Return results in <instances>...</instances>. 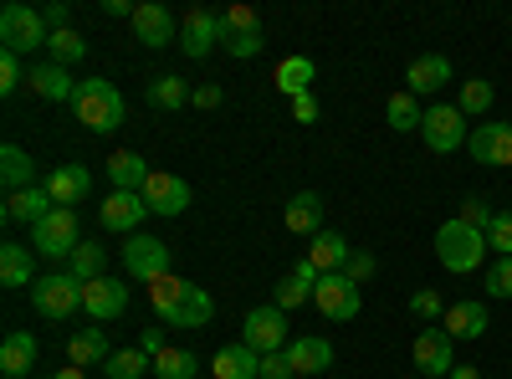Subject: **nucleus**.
Listing matches in <instances>:
<instances>
[{"mask_svg":"<svg viewBox=\"0 0 512 379\" xmlns=\"http://www.w3.org/2000/svg\"><path fill=\"white\" fill-rule=\"evenodd\" d=\"M221 47V16L216 11H190L185 21H180V52L185 57H210Z\"/></svg>","mask_w":512,"mask_h":379,"instance_id":"ddd939ff","label":"nucleus"},{"mask_svg":"<svg viewBox=\"0 0 512 379\" xmlns=\"http://www.w3.org/2000/svg\"><path fill=\"white\" fill-rule=\"evenodd\" d=\"M272 303H277L282 313H292V308H303V303H313V287H308V282H297V277L287 272V277L277 282V298H272Z\"/></svg>","mask_w":512,"mask_h":379,"instance_id":"a19ab883","label":"nucleus"},{"mask_svg":"<svg viewBox=\"0 0 512 379\" xmlns=\"http://www.w3.org/2000/svg\"><path fill=\"white\" fill-rule=\"evenodd\" d=\"M144 98H149V108H164V113H180V108H185V103H190L195 93H190V82H185V77H175V72H164V77H154V82H149V93H144Z\"/></svg>","mask_w":512,"mask_h":379,"instance_id":"473e14b6","label":"nucleus"},{"mask_svg":"<svg viewBox=\"0 0 512 379\" xmlns=\"http://www.w3.org/2000/svg\"><path fill=\"white\" fill-rule=\"evenodd\" d=\"M482 287H487V298H512V257H497V262L487 267Z\"/></svg>","mask_w":512,"mask_h":379,"instance_id":"a18cd8bd","label":"nucleus"},{"mask_svg":"<svg viewBox=\"0 0 512 379\" xmlns=\"http://www.w3.org/2000/svg\"><path fill=\"white\" fill-rule=\"evenodd\" d=\"M0 185H6V195H21V190L36 185V159H31L21 144L0 149Z\"/></svg>","mask_w":512,"mask_h":379,"instance_id":"cd10ccee","label":"nucleus"},{"mask_svg":"<svg viewBox=\"0 0 512 379\" xmlns=\"http://www.w3.org/2000/svg\"><path fill=\"white\" fill-rule=\"evenodd\" d=\"M108 359H113V349H108L103 328H77L67 339V364H77V369H93V364H108Z\"/></svg>","mask_w":512,"mask_h":379,"instance_id":"bb28decb","label":"nucleus"},{"mask_svg":"<svg viewBox=\"0 0 512 379\" xmlns=\"http://www.w3.org/2000/svg\"><path fill=\"white\" fill-rule=\"evenodd\" d=\"M441 328L451 333V339H482V333L492 328V313H487V303H477V298H461V303L446 308Z\"/></svg>","mask_w":512,"mask_h":379,"instance_id":"a211bd4d","label":"nucleus"},{"mask_svg":"<svg viewBox=\"0 0 512 379\" xmlns=\"http://www.w3.org/2000/svg\"><path fill=\"white\" fill-rule=\"evenodd\" d=\"M185 277H175V272H164V277H154L149 282V303H154V318L159 323H169L175 318V308H180V298H185Z\"/></svg>","mask_w":512,"mask_h":379,"instance_id":"f704fd0d","label":"nucleus"},{"mask_svg":"<svg viewBox=\"0 0 512 379\" xmlns=\"http://www.w3.org/2000/svg\"><path fill=\"white\" fill-rule=\"evenodd\" d=\"M134 36L144 41V47H169V41H180V31H175V16H169L164 6H154V0H144V6L134 11Z\"/></svg>","mask_w":512,"mask_h":379,"instance_id":"6ab92c4d","label":"nucleus"},{"mask_svg":"<svg viewBox=\"0 0 512 379\" xmlns=\"http://www.w3.org/2000/svg\"><path fill=\"white\" fill-rule=\"evenodd\" d=\"M379 272V262H374V251H349V262H344V277L354 282V287H364L369 277Z\"/></svg>","mask_w":512,"mask_h":379,"instance_id":"de8ad7c7","label":"nucleus"},{"mask_svg":"<svg viewBox=\"0 0 512 379\" xmlns=\"http://www.w3.org/2000/svg\"><path fill=\"white\" fill-rule=\"evenodd\" d=\"M26 82V72H21V57L16 52H0V93H16Z\"/></svg>","mask_w":512,"mask_h":379,"instance_id":"8fccbe9b","label":"nucleus"},{"mask_svg":"<svg viewBox=\"0 0 512 379\" xmlns=\"http://www.w3.org/2000/svg\"><path fill=\"white\" fill-rule=\"evenodd\" d=\"M349 251H354V246H349L344 236H338V231H318V236H313V246H308V262L328 277V272H344Z\"/></svg>","mask_w":512,"mask_h":379,"instance_id":"c85d7f7f","label":"nucleus"},{"mask_svg":"<svg viewBox=\"0 0 512 379\" xmlns=\"http://www.w3.org/2000/svg\"><path fill=\"white\" fill-rule=\"evenodd\" d=\"M262 379H297L287 354H262Z\"/></svg>","mask_w":512,"mask_h":379,"instance_id":"603ef678","label":"nucleus"},{"mask_svg":"<svg viewBox=\"0 0 512 379\" xmlns=\"http://www.w3.org/2000/svg\"><path fill=\"white\" fill-rule=\"evenodd\" d=\"M466 149L477 164H512V123H472Z\"/></svg>","mask_w":512,"mask_h":379,"instance_id":"4468645a","label":"nucleus"},{"mask_svg":"<svg viewBox=\"0 0 512 379\" xmlns=\"http://www.w3.org/2000/svg\"><path fill=\"white\" fill-rule=\"evenodd\" d=\"M446 82H451V62H446L441 52H425V57H415L410 72H405V93L425 98V93H441Z\"/></svg>","mask_w":512,"mask_h":379,"instance_id":"aec40b11","label":"nucleus"},{"mask_svg":"<svg viewBox=\"0 0 512 379\" xmlns=\"http://www.w3.org/2000/svg\"><path fill=\"white\" fill-rule=\"evenodd\" d=\"M487 236L482 231H472L466 221H441V231H436V257H441V267L446 272H456V277H466V272H477L482 267V257H487Z\"/></svg>","mask_w":512,"mask_h":379,"instance_id":"f03ea898","label":"nucleus"},{"mask_svg":"<svg viewBox=\"0 0 512 379\" xmlns=\"http://www.w3.org/2000/svg\"><path fill=\"white\" fill-rule=\"evenodd\" d=\"M72 113L82 129H93V134H113L123 129V93L113 88L108 77H88V82H77V98H72Z\"/></svg>","mask_w":512,"mask_h":379,"instance_id":"f257e3e1","label":"nucleus"},{"mask_svg":"<svg viewBox=\"0 0 512 379\" xmlns=\"http://www.w3.org/2000/svg\"><path fill=\"white\" fill-rule=\"evenodd\" d=\"M292 118H297V123H313V118H318V93L292 98Z\"/></svg>","mask_w":512,"mask_h":379,"instance_id":"864d4df0","label":"nucleus"},{"mask_svg":"<svg viewBox=\"0 0 512 379\" xmlns=\"http://www.w3.org/2000/svg\"><path fill=\"white\" fill-rule=\"evenodd\" d=\"M241 344L256 349V354H282L292 344V333H287V313L277 303H262V308H251L246 323H241Z\"/></svg>","mask_w":512,"mask_h":379,"instance_id":"0eeeda50","label":"nucleus"},{"mask_svg":"<svg viewBox=\"0 0 512 379\" xmlns=\"http://www.w3.org/2000/svg\"><path fill=\"white\" fill-rule=\"evenodd\" d=\"M67 272L88 287V282H98V277H108V246H98V241H82L72 257H67Z\"/></svg>","mask_w":512,"mask_h":379,"instance_id":"72a5a7b5","label":"nucleus"},{"mask_svg":"<svg viewBox=\"0 0 512 379\" xmlns=\"http://www.w3.org/2000/svg\"><path fill=\"white\" fill-rule=\"evenodd\" d=\"M492 216H497V210H492L482 195H466V200H461V210H456V221H466V226H472V231H482V236H487Z\"/></svg>","mask_w":512,"mask_h":379,"instance_id":"37998d69","label":"nucleus"},{"mask_svg":"<svg viewBox=\"0 0 512 379\" xmlns=\"http://www.w3.org/2000/svg\"><path fill=\"white\" fill-rule=\"evenodd\" d=\"M410 313H415L420 323H441V318H446V303H441V292H436V287H420L415 298H410Z\"/></svg>","mask_w":512,"mask_h":379,"instance_id":"c03bdc74","label":"nucleus"},{"mask_svg":"<svg viewBox=\"0 0 512 379\" xmlns=\"http://www.w3.org/2000/svg\"><path fill=\"white\" fill-rule=\"evenodd\" d=\"M139 349H144L149 359H159V354L169 349V344H164V328H144V333H139Z\"/></svg>","mask_w":512,"mask_h":379,"instance_id":"5fc2aeb1","label":"nucleus"},{"mask_svg":"<svg viewBox=\"0 0 512 379\" xmlns=\"http://www.w3.org/2000/svg\"><path fill=\"white\" fill-rule=\"evenodd\" d=\"M41 16H47L52 31H67V26H72V6H67V0H52V6H41Z\"/></svg>","mask_w":512,"mask_h":379,"instance_id":"3c124183","label":"nucleus"},{"mask_svg":"<svg viewBox=\"0 0 512 379\" xmlns=\"http://www.w3.org/2000/svg\"><path fill=\"white\" fill-rule=\"evenodd\" d=\"M210 374L216 379H262V354L246 349V344H226L210 359Z\"/></svg>","mask_w":512,"mask_h":379,"instance_id":"393cba45","label":"nucleus"},{"mask_svg":"<svg viewBox=\"0 0 512 379\" xmlns=\"http://www.w3.org/2000/svg\"><path fill=\"white\" fill-rule=\"evenodd\" d=\"M492 103H497V88H492L487 77L461 82V98H456V108H461L466 118H487V113H492Z\"/></svg>","mask_w":512,"mask_h":379,"instance_id":"e433bc0d","label":"nucleus"},{"mask_svg":"<svg viewBox=\"0 0 512 379\" xmlns=\"http://www.w3.org/2000/svg\"><path fill=\"white\" fill-rule=\"evenodd\" d=\"M134 11H139L134 0H103V16H108V21H118V16H128V21H134Z\"/></svg>","mask_w":512,"mask_h":379,"instance_id":"6e6d98bb","label":"nucleus"},{"mask_svg":"<svg viewBox=\"0 0 512 379\" xmlns=\"http://www.w3.org/2000/svg\"><path fill=\"white\" fill-rule=\"evenodd\" d=\"M0 282H6V287H31V282H36V272H31V246L0 241Z\"/></svg>","mask_w":512,"mask_h":379,"instance_id":"7c9ffc66","label":"nucleus"},{"mask_svg":"<svg viewBox=\"0 0 512 379\" xmlns=\"http://www.w3.org/2000/svg\"><path fill=\"white\" fill-rule=\"evenodd\" d=\"M446 379H482V369H477V364H456Z\"/></svg>","mask_w":512,"mask_h":379,"instance_id":"13d9d810","label":"nucleus"},{"mask_svg":"<svg viewBox=\"0 0 512 379\" xmlns=\"http://www.w3.org/2000/svg\"><path fill=\"white\" fill-rule=\"evenodd\" d=\"M154 379H195V354L185 349H164L154 359Z\"/></svg>","mask_w":512,"mask_h":379,"instance_id":"ea45409f","label":"nucleus"},{"mask_svg":"<svg viewBox=\"0 0 512 379\" xmlns=\"http://www.w3.org/2000/svg\"><path fill=\"white\" fill-rule=\"evenodd\" d=\"M384 118H390V129H395V134H420L425 108H420L415 93H395L390 103H384Z\"/></svg>","mask_w":512,"mask_h":379,"instance_id":"c9c22d12","label":"nucleus"},{"mask_svg":"<svg viewBox=\"0 0 512 379\" xmlns=\"http://www.w3.org/2000/svg\"><path fill=\"white\" fill-rule=\"evenodd\" d=\"M36 354H41L36 333H26V328L6 333V344H0V374H6V379H26L31 364H36Z\"/></svg>","mask_w":512,"mask_h":379,"instance_id":"b1692460","label":"nucleus"},{"mask_svg":"<svg viewBox=\"0 0 512 379\" xmlns=\"http://www.w3.org/2000/svg\"><path fill=\"white\" fill-rule=\"evenodd\" d=\"M0 41H6V52L31 57L36 47H47V41H52V26H47V16L31 11V6H6V11H0Z\"/></svg>","mask_w":512,"mask_h":379,"instance_id":"39448f33","label":"nucleus"},{"mask_svg":"<svg viewBox=\"0 0 512 379\" xmlns=\"http://www.w3.org/2000/svg\"><path fill=\"white\" fill-rule=\"evenodd\" d=\"M139 195H144V205L154 210V216H185V205H190V180L154 170V175H149V185H144Z\"/></svg>","mask_w":512,"mask_h":379,"instance_id":"f8f14e48","label":"nucleus"},{"mask_svg":"<svg viewBox=\"0 0 512 379\" xmlns=\"http://www.w3.org/2000/svg\"><path fill=\"white\" fill-rule=\"evenodd\" d=\"M31 308L52 323H67L77 308H82V282L72 272H41L31 282Z\"/></svg>","mask_w":512,"mask_h":379,"instance_id":"7ed1b4c3","label":"nucleus"},{"mask_svg":"<svg viewBox=\"0 0 512 379\" xmlns=\"http://www.w3.org/2000/svg\"><path fill=\"white\" fill-rule=\"evenodd\" d=\"M313 82H318L313 57H287V62H277V93L303 98V93H313Z\"/></svg>","mask_w":512,"mask_h":379,"instance_id":"c756f323","label":"nucleus"},{"mask_svg":"<svg viewBox=\"0 0 512 379\" xmlns=\"http://www.w3.org/2000/svg\"><path fill=\"white\" fill-rule=\"evenodd\" d=\"M487 246L497 257H512V210H497L492 226H487Z\"/></svg>","mask_w":512,"mask_h":379,"instance_id":"49530a36","label":"nucleus"},{"mask_svg":"<svg viewBox=\"0 0 512 379\" xmlns=\"http://www.w3.org/2000/svg\"><path fill=\"white\" fill-rule=\"evenodd\" d=\"M246 31H262L256 11H251V6H226V11H221V41H226V36H246Z\"/></svg>","mask_w":512,"mask_h":379,"instance_id":"79ce46f5","label":"nucleus"},{"mask_svg":"<svg viewBox=\"0 0 512 379\" xmlns=\"http://www.w3.org/2000/svg\"><path fill=\"white\" fill-rule=\"evenodd\" d=\"M359 287L344 277V272H328L323 282H318V292H313V308L328 318V323H354L359 318Z\"/></svg>","mask_w":512,"mask_h":379,"instance_id":"1a4fd4ad","label":"nucleus"},{"mask_svg":"<svg viewBox=\"0 0 512 379\" xmlns=\"http://www.w3.org/2000/svg\"><path fill=\"white\" fill-rule=\"evenodd\" d=\"M57 210V200L47 195V185H31L21 195H6V221L11 226H41Z\"/></svg>","mask_w":512,"mask_h":379,"instance_id":"412c9836","label":"nucleus"},{"mask_svg":"<svg viewBox=\"0 0 512 379\" xmlns=\"http://www.w3.org/2000/svg\"><path fill=\"white\" fill-rule=\"evenodd\" d=\"M210 313H216L210 292L190 282V287H185V298H180V308H175V318H169L164 328H205V323H210Z\"/></svg>","mask_w":512,"mask_h":379,"instance_id":"2f4dec72","label":"nucleus"},{"mask_svg":"<svg viewBox=\"0 0 512 379\" xmlns=\"http://www.w3.org/2000/svg\"><path fill=\"white\" fill-rule=\"evenodd\" d=\"M282 221H287L292 236H308L313 241L323 231V200H318V190H297L287 200V210H282Z\"/></svg>","mask_w":512,"mask_h":379,"instance_id":"4be33fe9","label":"nucleus"},{"mask_svg":"<svg viewBox=\"0 0 512 379\" xmlns=\"http://www.w3.org/2000/svg\"><path fill=\"white\" fill-rule=\"evenodd\" d=\"M123 272L128 277H139L144 287L154 282V277H164L169 272V246L159 241V236H128V246H123Z\"/></svg>","mask_w":512,"mask_h":379,"instance_id":"9d476101","label":"nucleus"},{"mask_svg":"<svg viewBox=\"0 0 512 379\" xmlns=\"http://www.w3.org/2000/svg\"><path fill=\"white\" fill-rule=\"evenodd\" d=\"M123 308H128V287H123L118 277H98V282L82 287V313H88L93 323H108V318H118Z\"/></svg>","mask_w":512,"mask_h":379,"instance_id":"2eb2a0df","label":"nucleus"},{"mask_svg":"<svg viewBox=\"0 0 512 379\" xmlns=\"http://www.w3.org/2000/svg\"><path fill=\"white\" fill-rule=\"evenodd\" d=\"M282 354H287V364H292V374H297V379H313V374L333 369V344H328V339H318V333H303V339H292Z\"/></svg>","mask_w":512,"mask_h":379,"instance_id":"dca6fc26","label":"nucleus"},{"mask_svg":"<svg viewBox=\"0 0 512 379\" xmlns=\"http://www.w3.org/2000/svg\"><path fill=\"white\" fill-rule=\"evenodd\" d=\"M52 379H88V369H77V364H67V369H57Z\"/></svg>","mask_w":512,"mask_h":379,"instance_id":"bf43d9fd","label":"nucleus"},{"mask_svg":"<svg viewBox=\"0 0 512 379\" xmlns=\"http://www.w3.org/2000/svg\"><path fill=\"white\" fill-rule=\"evenodd\" d=\"M103 369H108V379H144L154 369V359L144 349H113V359Z\"/></svg>","mask_w":512,"mask_h":379,"instance_id":"4c0bfd02","label":"nucleus"},{"mask_svg":"<svg viewBox=\"0 0 512 379\" xmlns=\"http://www.w3.org/2000/svg\"><path fill=\"white\" fill-rule=\"evenodd\" d=\"M149 164H144V154H134V149H113L108 154V180H113V190H144L149 185Z\"/></svg>","mask_w":512,"mask_h":379,"instance_id":"a878e982","label":"nucleus"},{"mask_svg":"<svg viewBox=\"0 0 512 379\" xmlns=\"http://www.w3.org/2000/svg\"><path fill=\"white\" fill-rule=\"evenodd\" d=\"M420 139H425L431 154H456V149H466V139H472V123H466V113L456 103H436V108H425Z\"/></svg>","mask_w":512,"mask_h":379,"instance_id":"20e7f679","label":"nucleus"},{"mask_svg":"<svg viewBox=\"0 0 512 379\" xmlns=\"http://www.w3.org/2000/svg\"><path fill=\"white\" fill-rule=\"evenodd\" d=\"M93 190V175H88V164H57V170L47 175V195L67 210H77V200Z\"/></svg>","mask_w":512,"mask_h":379,"instance_id":"5701e85b","label":"nucleus"},{"mask_svg":"<svg viewBox=\"0 0 512 379\" xmlns=\"http://www.w3.org/2000/svg\"><path fill=\"white\" fill-rule=\"evenodd\" d=\"M154 216V210L144 205V195H134V190H113L103 205H98V221L108 226V231H123V236H139V226Z\"/></svg>","mask_w":512,"mask_h":379,"instance_id":"9b49d317","label":"nucleus"},{"mask_svg":"<svg viewBox=\"0 0 512 379\" xmlns=\"http://www.w3.org/2000/svg\"><path fill=\"white\" fill-rule=\"evenodd\" d=\"M47 52H52V62H57V67H72V62H82V57H88V41H82V36L67 26V31H52Z\"/></svg>","mask_w":512,"mask_h":379,"instance_id":"58836bf2","label":"nucleus"},{"mask_svg":"<svg viewBox=\"0 0 512 379\" xmlns=\"http://www.w3.org/2000/svg\"><path fill=\"white\" fill-rule=\"evenodd\" d=\"M410 354H415V369H420L425 379H446V374L456 369V339H451L441 323H436V328H420Z\"/></svg>","mask_w":512,"mask_h":379,"instance_id":"6e6552de","label":"nucleus"},{"mask_svg":"<svg viewBox=\"0 0 512 379\" xmlns=\"http://www.w3.org/2000/svg\"><path fill=\"white\" fill-rule=\"evenodd\" d=\"M221 47H226L231 57H241V62H246V57H256V52L267 47V36H262V31H246V36H226Z\"/></svg>","mask_w":512,"mask_h":379,"instance_id":"09e8293b","label":"nucleus"},{"mask_svg":"<svg viewBox=\"0 0 512 379\" xmlns=\"http://www.w3.org/2000/svg\"><path fill=\"white\" fill-rule=\"evenodd\" d=\"M195 108H221V88H195Z\"/></svg>","mask_w":512,"mask_h":379,"instance_id":"4d7b16f0","label":"nucleus"},{"mask_svg":"<svg viewBox=\"0 0 512 379\" xmlns=\"http://www.w3.org/2000/svg\"><path fill=\"white\" fill-rule=\"evenodd\" d=\"M31 246H36V257H72V251L82 246V221H77V210L57 205L41 226H31Z\"/></svg>","mask_w":512,"mask_h":379,"instance_id":"423d86ee","label":"nucleus"},{"mask_svg":"<svg viewBox=\"0 0 512 379\" xmlns=\"http://www.w3.org/2000/svg\"><path fill=\"white\" fill-rule=\"evenodd\" d=\"M26 82H31V93H36V98H47V103H72V98H77L72 67H57L52 57H47V62H36V67L26 72Z\"/></svg>","mask_w":512,"mask_h":379,"instance_id":"f3484780","label":"nucleus"}]
</instances>
